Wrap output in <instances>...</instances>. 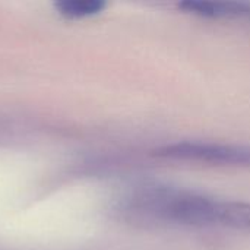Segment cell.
<instances>
[{
    "instance_id": "1",
    "label": "cell",
    "mask_w": 250,
    "mask_h": 250,
    "mask_svg": "<svg viewBox=\"0 0 250 250\" xmlns=\"http://www.w3.org/2000/svg\"><path fill=\"white\" fill-rule=\"evenodd\" d=\"M160 157L173 160H193L207 163L250 166L249 146L211 144V142H180L164 146L157 152Z\"/></svg>"
},
{
    "instance_id": "3",
    "label": "cell",
    "mask_w": 250,
    "mask_h": 250,
    "mask_svg": "<svg viewBox=\"0 0 250 250\" xmlns=\"http://www.w3.org/2000/svg\"><path fill=\"white\" fill-rule=\"evenodd\" d=\"M183 10L207 18H240L250 16V4L240 1H202L188 0L179 4Z\"/></svg>"
},
{
    "instance_id": "4",
    "label": "cell",
    "mask_w": 250,
    "mask_h": 250,
    "mask_svg": "<svg viewBox=\"0 0 250 250\" xmlns=\"http://www.w3.org/2000/svg\"><path fill=\"white\" fill-rule=\"evenodd\" d=\"M105 3L97 1V0H82V1H73L67 6L69 13L72 15H91V13H98Z\"/></svg>"
},
{
    "instance_id": "2",
    "label": "cell",
    "mask_w": 250,
    "mask_h": 250,
    "mask_svg": "<svg viewBox=\"0 0 250 250\" xmlns=\"http://www.w3.org/2000/svg\"><path fill=\"white\" fill-rule=\"evenodd\" d=\"M205 226H223L250 231V204L209 198L205 208Z\"/></svg>"
}]
</instances>
